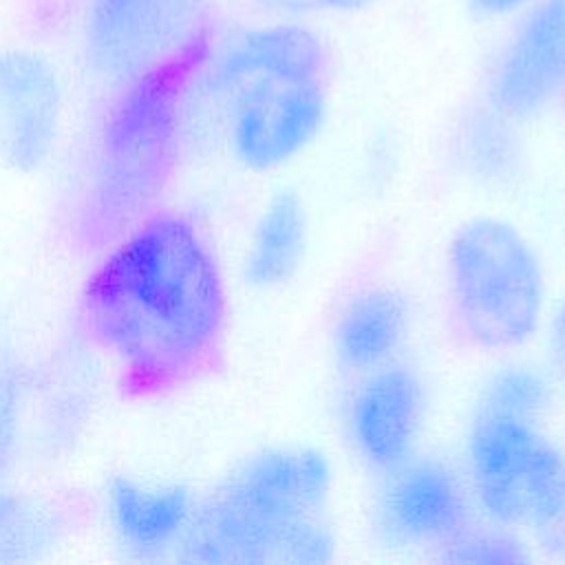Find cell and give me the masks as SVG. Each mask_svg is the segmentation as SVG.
Masks as SVG:
<instances>
[{
    "instance_id": "obj_1",
    "label": "cell",
    "mask_w": 565,
    "mask_h": 565,
    "mask_svg": "<svg viewBox=\"0 0 565 565\" xmlns=\"http://www.w3.org/2000/svg\"><path fill=\"white\" fill-rule=\"evenodd\" d=\"M227 289L205 230L154 207L88 271L77 320L126 397L152 399L214 375L227 340Z\"/></svg>"
},
{
    "instance_id": "obj_2",
    "label": "cell",
    "mask_w": 565,
    "mask_h": 565,
    "mask_svg": "<svg viewBox=\"0 0 565 565\" xmlns=\"http://www.w3.org/2000/svg\"><path fill=\"white\" fill-rule=\"evenodd\" d=\"M207 57L203 42L117 86L95 135L77 210L86 245L104 249L157 207L179 161L188 86Z\"/></svg>"
},
{
    "instance_id": "obj_3",
    "label": "cell",
    "mask_w": 565,
    "mask_h": 565,
    "mask_svg": "<svg viewBox=\"0 0 565 565\" xmlns=\"http://www.w3.org/2000/svg\"><path fill=\"white\" fill-rule=\"evenodd\" d=\"M331 486L313 448H267L196 505L183 541L199 563H324L333 541L320 521Z\"/></svg>"
},
{
    "instance_id": "obj_4",
    "label": "cell",
    "mask_w": 565,
    "mask_h": 565,
    "mask_svg": "<svg viewBox=\"0 0 565 565\" xmlns=\"http://www.w3.org/2000/svg\"><path fill=\"white\" fill-rule=\"evenodd\" d=\"M452 333L477 349L525 344L543 313L545 280L527 238L508 221L477 216L452 236L446 260Z\"/></svg>"
},
{
    "instance_id": "obj_5",
    "label": "cell",
    "mask_w": 565,
    "mask_h": 565,
    "mask_svg": "<svg viewBox=\"0 0 565 565\" xmlns=\"http://www.w3.org/2000/svg\"><path fill=\"white\" fill-rule=\"evenodd\" d=\"M468 472L477 503L503 527L545 530L565 494V457L536 419L475 411Z\"/></svg>"
},
{
    "instance_id": "obj_6",
    "label": "cell",
    "mask_w": 565,
    "mask_h": 565,
    "mask_svg": "<svg viewBox=\"0 0 565 565\" xmlns=\"http://www.w3.org/2000/svg\"><path fill=\"white\" fill-rule=\"evenodd\" d=\"M223 104L227 143L249 170H274L298 157L327 115V75L294 71L210 73Z\"/></svg>"
},
{
    "instance_id": "obj_7",
    "label": "cell",
    "mask_w": 565,
    "mask_h": 565,
    "mask_svg": "<svg viewBox=\"0 0 565 565\" xmlns=\"http://www.w3.org/2000/svg\"><path fill=\"white\" fill-rule=\"evenodd\" d=\"M205 26L207 0H86L84 57L95 75L119 86L207 42Z\"/></svg>"
},
{
    "instance_id": "obj_8",
    "label": "cell",
    "mask_w": 565,
    "mask_h": 565,
    "mask_svg": "<svg viewBox=\"0 0 565 565\" xmlns=\"http://www.w3.org/2000/svg\"><path fill=\"white\" fill-rule=\"evenodd\" d=\"M565 88V0H534L490 68L488 108L508 121L545 110Z\"/></svg>"
},
{
    "instance_id": "obj_9",
    "label": "cell",
    "mask_w": 565,
    "mask_h": 565,
    "mask_svg": "<svg viewBox=\"0 0 565 565\" xmlns=\"http://www.w3.org/2000/svg\"><path fill=\"white\" fill-rule=\"evenodd\" d=\"M64 88L55 64L33 49L0 51V159L20 172L40 170L55 152Z\"/></svg>"
},
{
    "instance_id": "obj_10",
    "label": "cell",
    "mask_w": 565,
    "mask_h": 565,
    "mask_svg": "<svg viewBox=\"0 0 565 565\" xmlns=\"http://www.w3.org/2000/svg\"><path fill=\"white\" fill-rule=\"evenodd\" d=\"M388 472L377 521L395 543L446 547L470 527L468 492L446 461L406 459Z\"/></svg>"
},
{
    "instance_id": "obj_11",
    "label": "cell",
    "mask_w": 565,
    "mask_h": 565,
    "mask_svg": "<svg viewBox=\"0 0 565 565\" xmlns=\"http://www.w3.org/2000/svg\"><path fill=\"white\" fill-rule=\"evenodd\" d=\"M426 413V388L415 369L388 362L364 373L355 388L347 426L358 455L377 470L411 459Z\"/></svg>"
},
{
    "instance_id": "obj_12",
    "label": "cell",
    "mask_w": 565,
    "mask_h": 565,
    "mask_svg": "<svg viewBox=\"0 0 565 565\" xmlns=\"http://www.w3.org/2000/svg\"><path fill=\"white\" fill-rule=\"evenodd\" d=\"M196 505L183 486H154L132 477H115L104 494L113 534L137 554H161L183 545Z\"/></svg>"
},
{
    "instance_id": "obj_13",
    "label": "cell",
    "mask_w": 565,
    "mask_h": 565,
    "mask_svg": "<svg viewBox=\"0 0 565 565\" xmlns=\"http://www.w3.org/2000/svg\"><path fill=\"white\" fill-rule=\"evenodd\" d=\"M408 302L391 287H369L355 294L333 327V351L342 369L369 373L393 362L408 333Z\"/></svg>"
},
{
    "instance_id": "obj_14",
    "label": "cell",
    "mask_w": 565,
    "mask_h": 565,
    "mask_svg": "<svg viewBox=\"0 0 565 565\" xmlns=\"http://www.w3.org/2000/svg\"><path fill=\"white\" fill-rule=\"evenodd\" d=\"M307 214L291 190L271 194L263 207L245 254V280L258 289L287 282L305 252Z\"/></svg>"
},
{
    "instance_id": "obj_15",
    "label": "cell",
    "mask_w": 565,
    "mask_h": 565,
    "mask_svg": "<svg viewBox=\"0 0 565 565\" xmlns=\"http://www.w3.org/2000/svg\"><path fill=\"white\" fill-rule=\"evenodd\" d=\"M547 404L550 384L541 373L527 366H508L490 377L477 408L539 419Z\"/></svg>"
},
{
    "instance_id": "obj_16",
    "label": "cell",
    "mask_w": 565,
    "mask_h": 565,
    "mask_svg": "<svg viewBox=\"0 0 565 565\" xmlns=\"http://www.w3.org/2000/svg\"><path fill=\"white\" fill-rule=\"evenodd\" d=\"M24 404L22 373L9 360H0V477L13 459Z\"/></svg>"
},
{
    "instance_id": "obj_17",
    "label": "cell",
    "mask_w": 565,
    "mask_h": 565,
    "mask_svg": "<svg viewBox=\"0 0 565 565\" xmlns=\"http://www.w3.org/2000/svg\"><path fill=\"white\" fill-rule=\"evenodd\" d=\"M444 550L448 552V561L459 563H516L525 558L510 536L497 532H470V527Z\"/></svg>"
},
{
    "instance_id": "obj_18",
    "label": "cell",
    "mask_w": 565,
    "mask_h": 565,
    "mask_svg": "<svg viewBox=\"0 0 565 565\" xmlns=\"http://www.w3.org/2000/svg\"><path fill=\"white\" fill-rule=\"evenodd\" d=\"M252 4L278 20H305L320 13L318 0H252Z\"/></svg>"
},
{
    "instance_id": "obj_19",
    "label": "cell",
    "mask_w": 565,
    "mask_h": 565,
    "mask_svg": "<svg viewBox=\"0 0 565 565\" xmlns=\"http://www.w3.org/2000/svg\"><path fill=\"white\" fill-rule=\"evenodd\" d=\"M468 9L481 18H508L521 13L534 0H463Z\"/></svg>"
},
{
    "instance_id": "obj_20",
    "label": "cell",
    "mask_w": 565,
    "mask_h": 565,
    "mask_svg": "<svg viewBox=\"0 0 565 565\" xmlns=\"http://www.w3.org/2000/svg\"><path fill=\"white\" fill-rule=\"evenodd\" d=\"M550 353H552L554 366L565 377V298L554 311V318L550 324Z\"/></svg>"
},
{
    "instance_id": "obj_21",
    "label": "cell",
    "mask_w": 565,
    "mask_h": 565,
    "mask_svg": "<svg viewBox=\"0 0 565 565\" xmlns=\"http://www.w3.org/2000/svg\"><path fill=\"white\" fill-rule=\"evenodd\" d=\"M377 0H318L320 13H355L373 7Z\"/></svg>"
},
{
    "instance_id": "obj_22",
    "label": "cell",
    "mask_w": 565,
    "mask_h": 565,
    "mask_svg": "<svg viewBox=\"0 0 565 565\" xmlns=\"http://www.w3.org/2000/svg\"><path fill=\"white\" fill-rule=\"evenodd\" d=\"M543 532L547 534L550 545H554L558 550H565V494H563V503H561V510H558L556 519Z\"/></svg>"
}]
</instances>
